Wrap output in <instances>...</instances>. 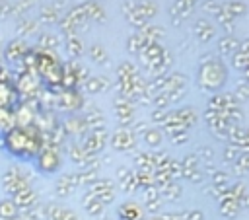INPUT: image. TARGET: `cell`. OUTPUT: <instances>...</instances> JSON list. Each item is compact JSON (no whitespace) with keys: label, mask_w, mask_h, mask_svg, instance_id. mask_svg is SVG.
<instances>
[{"label":"cell","mask_w":249,"mask_h":220,"mask_svg":"<svg viewBox=\"0 0 249 220\" xmlns=\"http://www.w3.org/2000/svg\"><path fill=\"white\" fill-rule=\"evenodd\" d=\"M14 212H16V204H14V202H2V204H0V214H2V216L8 218V216H12Z\"/></svg>","instance_id":"cell-1"}]
</instances>
